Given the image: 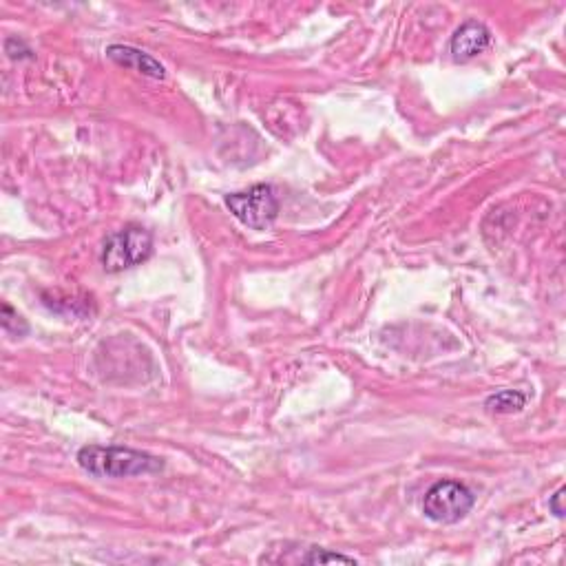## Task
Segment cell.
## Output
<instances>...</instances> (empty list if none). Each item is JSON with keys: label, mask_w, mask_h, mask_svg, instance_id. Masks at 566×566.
<instances>
[{"label": "cell", "mask_w": 566, "mask_h": 566, "mask_svg": "<svg viewBox=\"0 0 566 566\" xmlns=\"http://www.w3.org/2000/svg\"><path fill=\"white\" fill-rule=\"evenodd\" d=\"M226 206L241 224L253 230H266L279 215V199L270 184L250 186L248 191L226 195Z\"/></svg>", "instance_id": "277c9868"}, {"label": "cell", "mask_w": 566, "mask_h": 566, "mask_svg": "<svg viewBox=\"0 0 566 566\" xmlns=\"http://www.w3.org/2000/svg\"><path fill=\"white\" fill-rule=\"evenodd\" d=\"M303 562L306 564H328V562H345V564H356L354 558H350V555H343V553H334V551H328V549H310L306 558H303Z\"/></svg>", "instance_id": "9c48e42d"}, {"label": "cell", "mask_w": 566, "mask_h": 566, "mask_svg": "<svg viewBox=\"0 0 566 566\" xmlns=\"http://www.w3.org/2000/svg\"><path fill=\"white\" fill-rule=\"evenodd\" d=\"M78 465L93 478H133L160 474L164 460L131 447L87 445L78 452Z\"/></svg>", "instance_id": "6da1fadb"}, {"label": "cell", "mask_w": 566, "mask_h": 566, "mask_svg": "<svg viewBox=\"0 0 566 566\" xmlns=\"http://www.w3.org/2000/svg\"><path fill=\"white\" fill-rule=\"evenodd\" d=\"M487 410L489 412H496V414H513V412H520L524 405H527V396L518 390H502L491 394L487 398Z\"/></svg>", "instance_id": "52a82bcc"}, {"label": "cell", "mask_w": 566, "mask_h": 566, "mask_svg": "<svg viewBox=\"0 0 566 566\" xmlns=\"http://www.w3.org/2000/svg\"><path fill=\"white\" fill-rule=\"evenodd\" d=\"M491 45V31L485 23L480 20H467V23L456 29L452 36V56L456 62H467L471 58L480 56L482 51H487Z\"/></svg>", "instance_id": "5b68a950"}, {"label": "cell", "mask_w": 566, "mask_h": 566, "mask_svg": "<svg viewBox=\"0 0 566 566\" xmlns=\"http://www.w3.org/2000/svg\"><path fill=\"white\" fill-rule=\"evenodd\" d=\"M562 498H564V489H558L555 491V496L551 498V502H549V507H551V511L555 513V516L558 518H562L564 516V507H562Z\"/></svg>", "instance_id": "30bf717a"}, {"label": "cell", "mask_w": 566, "mask_h": 566, "mask_svg": "<svg viewBox=\"0 0 566 566\" xmlns=\"http://www.w3.org/2000/svg\"><path fill=\"white\" fill-rule=\"evenodd\" d=\"M0 323L7 334H14V337H23V334L29 332L27 321L20 317V314L9 306V303H3V314H0Z\"/></svg>", "instance_id": "ba28073f"}, {"label": "cell", "mask_w": 566, "mask_h": 566, "mask_svg": "<svg viewBox=\"0 0 566 566\" xmlns=\"http://www.w3.org/2000/svg\"><path fill=\"white\" fill-rule=\"evenodd\" d=\"M153 253V237L142 226H127L109 235L102 244V268L107 272H122L144 264Z\"/></svg>", "instance_id": "7a4b0ae2"}, {"label": "cell", "mask_w": 566, "mask_h": 566, "mask_svg": "<svg viewBox=\"0 0 566 566\" xmlns=\"http://www.w3.org/2000/svg\"><path fill=\"white\" fill-rule=\"evenodd\" d=\"M476 496L463 482L438 480L423 500V513L438 524H456L474 507Z\"/></svg>", "instance_id": "3957f363"}, {"label": "cell", "mask_w": 566, "mask_h": 566, "mask_svg": "<svg viewBox=\"0 0 566 566\" xmlns=\"http://www.w3.org/2000/svg\"><path fill=\"white\" fill-rule=\"evenodd\" d=\"M107 58L124 69H133L142 73V76H149L155 80L166 78V69L160 60H155L151 54H146V51L135 49L131 45H109Z\"/></svg>", "instance_id": "8992f818"}]
</instances>
